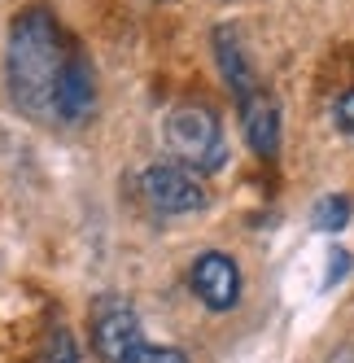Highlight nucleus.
Wrapping results in <instances>:
<instances>
[{"label": "nucleus", "instance_id": "obj_7", "mask_svg": "<svg viewBox=\"0 0 354 363\" xmlns=\"http://www.w3.org/2000/svg\"><path fill=\"white\" fill-rule=\"evenodd\" d=\"M241 106V123H245V136H249V149L258 153V158H275V149H280V110H275V101L258 88L249 92Z\"/></svg>", "mask_w": 354, "mask_h": 363}, {"label": "nucleus", "instance_id": "obj_11", "mask_svg": "<svg viewBox=\"0 0 354 363\" xmlns=\"http://www.w3.org/2000/svg\"><path fill=\"white\" fill-rule=\"evenodd\" d=\"M127 363H188L180 350H171V346H140Z\"/></svg>", "mask_w": 354, "mask_h": 363}, {"label": "nucleus", "instance_id": "obj_1", "mask_svg": "<svg viewBox=\"0 0 354 363\" xmlns=\"http://www.w3.org/2000/svg\"><path fill=\"white\" fill-rule=\"evenodd\" d=\"M62 31L48 9H27L9 31V96L31 118H48L57 101V84L66 74Z\"/></svg>", "mask_w": 354, "mask_h": 363}, {"label": "nucleus", "instance_id": "obj_8", "mask_svg": "<svg viewBox=\"0 0 354 363\" xmlns=\"http://www.w3.org/2000/svg\"><path fill=\"white\" fill-rule=\"evenodd\" d=\"M215 57H219V70H223V79H227V88H232V96H236V101H245L249 92H258L254 74H249V66H245L241 44H236V35L227 31V27H219V31H215Z\"/></svg>", "mask_w": 354, "mask_h": 363}, {"label": "nucleus", "instance_id": "obj_10", "mask_svg": "<svg viewBox=\"0 0 354 363\" xmlns=\"http://www.w3.org/2000/svg\"><path fill=\"white\" fill-rule=\"evenodd\" d=\"M44 363H79V350H74V337L66 328H53L48 337V359Z\"/></svg>", "mask_w": 354, "mask_h": 363}, {"label": "nucleus", "instance_id": "obj_13", "mask_svg": "<svg viewBox=\"0 0 354 363\" xmlns=\"http://www.w3.org/2000/svg\"><path fill=\"white\" fill-rule=\"evenodd\" d=\"M328 363H354V350H337V354L328 359Z\"/></svg>", "mask_w": 354, "mask_h": 363}, {"label": "nucleus", "instance_id": "obj_5", "mask_svg": "<svg viewBox=\"0 0 354 363\" xmlns=\"http://www.w3.org/2000/svg\"><path fill=\"white\" fill-rule=\"evenodd\" d=\"M188 280H193L197 298L206 302L210 311H232L236 298H241V272H236L232 258L219 254V250L201 254L197 263H193V272H188Z\"/></svg>", "mask_w": 354, "mask_h": 363}, {"label": "nucleus", "instance_id": "obj_4", "mask_svg": "<svg viewBox=\"0 0 354 363\" xmlns=\"http://www.w3.org/2000/svg\"><path fill=\"white\" fill-rule=\"evenodd\" d=\"M92 346L105 363H127L140 350V320L127 302L101 298L92 311Z\"/></svg>", "mask_w": 354, "mask_h": 363}, {"label": "nucleus", "instance_id": "obj_6", "mask_svg": "<svg viewBox=\"0 0 354 363\" xmlns=\"http://www.w3.org/2000/svg\"><path fill=\"white\" fill-rule=\"evenodd\" d=\"M96 106V79H92V66L84 57H70L66 74L57 84V101H53V114L62 123H84Z\"/></svg>", "mask_w": 354, "mask_h": 363}, {"label": "nucleus", "instance_id": "obj_3", "mask_svg": "<svg viewBox=\"0 0 354 363\" xmlns=\"http://www.w3.org/2000/svg\"><path fill=\"white\" fill-rule=\"evenodd\" d=\"M140 193L144 201L162 215H193L210 201L206 184H201V171L184 167V162H162V167H149L140 175Z\"/></svg>", "mask_w": 354, "mask_h": 363}, {"label": "nucleus", "instance_id": "obj_9", "mask_svg": "<svg viewBox=\"0 0 354 363\" xmlns=\"http://www.w3.org/2000/svg\"><path fill=\"white\" fill-rule=\"evenodd\" d=\"M311 223H315L319 232H341V228L350 223V201H346L341 193H333V197L315 201V211H311Z\"/></svg>", "mask_w": 354, "mask_h": 363}, {"label": "nucleus", "instance_id": "obj_12", "mask_svg": "<svg viewBox=\"0 0 354 363\" xmlns=\"http://www.w3.org/2000/svg\"><path fill=\"white\" fill-rule=\"evenodd\" d=\"M333 118H337V127L346 136H354V88H346L337 101H333Z\"/></svg>", "mask_w": 354, "mask_h": 363}, {"label": "nucleus", "instance_id": "obj_2", "mask_svg": "<svg viewBox=\"0 0 354 363\" xmlns=\"http://www.w3.org/2000/svg\"><path fill=\"white\" fill-rule=\"evenodd\" d=\"M166 145L171 153L193 171H219L227 162V140H223V123L206 106H180L166 114Z\"/></svg>", "mask_w": 354, "mask_h": 363}]
</instances>
